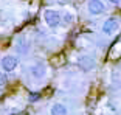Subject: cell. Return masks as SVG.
I'll list each match as a JSON object with an SVG mask.
<instances>
[{"label": "cell", "mask_w": 121, "mask_h": 115, "mask_svg": "<svg viewBox=\"0 0 121 115\" xmlns=\"http://www.w3.org/2000/svg\"><path fill=\"white\" fill-rule=\"evenodd\" d=\"M9 115H19V114H16V112H13V114H9Z\"/></svg>", "instance_id": "cell-13"}, {"label": "cell", "mask_w": 121, "mask_h": 115, "mask_svg": "<svg viewBox=\"0 0 121 115\" xmlns=\"http://www.w3.org/2000/svg\"><path fill=\"white\" fill-rule=\"evenodd\" d=\"M14 48H16V51H17V54L26 56V54L30 53V50H31V42H30V39L26 36H19L17 39H16Z\"/></svg>", "instance_id": "cell-6"}, {"label": "cell", "mask_w": 121, "mask_h": 115, "mask_svg": "<svg viewBox=\"0 0 121 115\" xmlns=\"http://www.w3.org/2000/svg\"><path fill=\"white\" fill-rule=\"evenodd\" d=\"M78 65L84 70V72H90V70H93L96 65V61L93 56H89V54H84V56L79 58L78 61Z\"/></svg>", "instance_id": "cell-7"}, {"label": "cell", "mask_w": 121, "mask_h": 115, "mask_svg": "<svg viewBox=\"0 0 121 115\" xmlns=\"http://www.w3.org/2000/svg\"><path fill=\"white\" fill-rule=\"evenodd\" d=\"M43 22H45L47 27H50V28H57V27L62 25V14L56 9L47 8V9L43 11Z\"/></svg>", "instance_id": "cell-2"}, {"label": "cell", "mask_w": 121, "mask_h": 115, "mask_svg": "<svg viewBox=\"0 0 121 115\" xmlns=\"http://www.w3.org/2000/svg\"><path fill=\"white\" fill-rule=\"evenodd\" d=\"M106 11H107V8L103 0H89L87 2V13L90 16H101Z\"/></svg>", "instance_id": "cell-5"}, {"label": "cell", "mask_w": 121, "mask_h": 115, "mask_svg": "<svg viewBox=\"0 0 121 115\" xmlns=\"http://www.w3.org/2000/svg\"><path fill=\"white\" fill-rule=\"evenodd\" d=\"M62 22H65V23H71V22H73V14L65 13V14L62 16Z\"/></svg>", "instance_id": "cell-10"}, {"label": "cell", "mask_w": 121, "mask_h": 115, "mask_svg": "<svg viewBox=\"0 0 121 115\" xmlns=\"http://www.w3.org/2000/svg\"><path fill=\"white\" fill-rule=\"evenodd\" d=\"M39 98H40V95H39V93H31V95H30V101H31V103L37 101Z\"/></svg>", "instance_id": "cell-11"}, {"label": "cell", "mask_w": 121, "mask_h": 115, "mask_svg": "<svg viewBox=\"0 0 121 115\" xmlns=\"http://www.w3.org/2000/svg\"><path fill=\"white\" fill-rule=\"evenodd\" d=\"M109 3H112V5H120L121 3V0H107Z\"/></svg>", "instance_id": "cell-12"}, {"label": "cell", "mask_w": 121, "mask_h": 115, "mask_svg": "<svg viewBox=\"0 0 121 115\" xmlns=\"http://www.w3.org/2000/svg\"><path fill=\"white\" fill-rule=\"evenodd\" d=\"M8 84V76L5 72H0V90H3Z\"/></svg>", "instance_id": "cell-9"}, {"label": "cell", "mask_w": 121, "mask_h": 115, "mask_svg": "<svg viewBox=\"0 0 121 115\" xmlns=\"http://www.w3.org/2000/svg\"><path fill=\"white\" fill-rule=\"evenodd\" d=\"M0 65H2V70L3 72L11 73L19 67V58L14 56V54H5L2 58V61H0Z\"/></svg>", "instance_id": "cell-4"}, {"label": "cell", "mask_w": 121, "mask_h": 115, "mask_svg": "<svg viewBox=\"0 0 121 115\" xmlns=\"http://www.w3.org/2000/svg\"><path fill=\"white\" fill-rule=\"evenodd\" d=\"M28 72H30V75H31V78L40 81V79H43L47 76L48 67H47V64L43 61H36V62H33V64L30 65Z\"/></svg>", "instance_id": "cell-3"}, {"label": "cell", "mask_w": 121, "mask_h": 115, "mask_svg": "<svg viewBox=\"0 0 121 115\" xmlns=\"http://www.w3.org/2000/svg\"><path fill=\"white\" fill-rule=\"evenodd\" d=\"M120 28H121V19L118 16H110L103 22L101 33L104 36H113V34H117L120 31Z\"/></svg>", "instance_id": "cell-1"}, {"label": "cell", "mask_w": 121, "mask_h": 115, "mask_svg": "<svg viewBox=\"0 0 121 115\" xmlns=\"http://www.w3.org/2000/svg\"><path fill=\"white\" fill-rule=\"evenodd\" d=\"M50 115H68V107L64 103H53L50 107Z\"/></svg>", "instance_id": "cell-8"}]
</instances>
